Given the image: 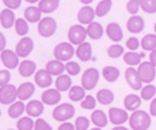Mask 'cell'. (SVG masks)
<instances>
[{"mask_svg":"<svg viewBox=\"0 0 156 130\" xmlns=\"http://www.w3.org/2000/svg\"><path fill=\"white\" fill-rule=\"evenodd\" d=\"M125 79H126L128 85L131 86L132 89L139 91L144 88V86H142V81H140L139 75H138V71H136L133 67H131V68H128L126 71H125Z\"/></svg>","mask_w":156,"mask_h":130,"instance_id":"10","label":"cell"},{"mask_svg":"<svg viewBox=\"0 0 156 130\" xmlns=\"http://www.w3.org/2000/svg\"><path fill=\"white\" fill-rule=\"evenodd\" d=\"M58 130H75V127H74V125H71V123L64 122L61 126L58 127Z\"/></svg>","mask_w":156,"mask_h":130,"instance_id":"50","label":"cell"},{"mask_svg":"<svg viewBox=\"0 0 156 130\" xmlns=\"http://www.w3.org/2000/svg\"><path fill=\"white\" fill-rule=\"evenodd\" d=\"M34 130H53V127L43 119H37L34 122Z\"/></svg>","mask_w":156,"mask_h":130,"instance_id":"46","label":"cell"},{"mask_svg":"<svg viewBox=\"0 0 156 130\" xmlns=\"http://www.w3.org/2000/svg\"><path fill=\"white\" fill-rule=\"evenodd\" d=\"M17 98V88L14 85H4L0 88V103L3 105H10L14 103Z\"/></svg>","mask_w":156,"mask_h":130,"instance_id":"7","label":"cell"},{"mask_svg":"<svg viewBox=\"0 0 156 130\" xmlns=\"http://www.w3.org/2000/svg\"><path fill=\"white\" fill-rule=\"evenodd\" d=\"M24 20L30 21V23H37L41 20V12L38 7H34V6H30L24 10Z\"/></svg>","mask_w":156,"mask_h":130,"instance_id":"24","label":"cell"},{"mask_svg":"<svg viewBox=\"0 0 156 130\" xmlns=\"http://www.w3.org/2000/svg\"><path fill=\"white\" fill-rule=\"evenodd\" d=\"M60 0H40L38 2V9L41 13H53L57 10Z\"/></svg>","mask_w":156,"mask_h":130,"instance_id":"28","label":"cell"},{"mask_svg":"<svg viewBox=\"0 0 156 130\" xmlns=\"http://www.w3.org/2000/svg\"><path fill=\"white\" fill-rule=\"evenodd\" d=\"M14 27H16V32L19 36H26L29 32V24L24 19H17L14 23Z\"/></svg>","mask_w":156,"mask_h":130,"instance_id":"38","label":"cell"},{"mask_svg":"<svg viewBox=\"0 0 156 130\" xmlns=\"http://www.w3.org/2000/svg\"><path fill=\"white\" fill-rule=\"evenodd\" d=\"M123 105H125V108H126L128 110L135 112L140 106V98L138 96V95H126V96H125V101H123Z\"/></svg>","mask_w":156,"mask_h":130,"instance_id":"29","label":"cell"},{"mask_svg":"<svg viewBox=\"0 0 156 130\" xmlns=\"http://www.w3.org/2000/svg\"><path fill=\"white\" fill-rule=\"evenodd\" d=\"M75 115V109L74 106L70 103H62V105L57 106L53 110V118L58 122H67L68 119H71Z\"/></svg>","mask_w":156,"mask_h":130,"instance_id":"4","label":"cell"},{"mask_svg":"<svg viewBox=\"0 0 156 130\" xmlns=\"http://www.w3.org/2000/svg\"><path fill=\"white\" fill-rule=\"evenodd\" d=\"M114 94H112V91L109 89H101L98 91V94H97V101L101 103V105H111L112 101H114Z\"/></svg>","mask_w":156,"mask_h":130,"instance_id":"31","label":"cell"},{"mask_svg":"<svg viewBox=\"0 0 156 130\" xmlns=\"http://www.w3.org/2000/svg\"><path fill=\"white\" fill-rule=\"evenodd\" d=\"M14 23H16V16H14L13 10L4 9L3 12L0 13V24L3 26L4 29H10L14 26Z\"/></svg>","mask_w":156,"mask_h":130,"instance_id":"20","label":"cell"},{"mask_svg":"<svg viewBox=\"0 0 156 130\" xmlns=\"http://www.w3.org/2000/svg\"><path fill=\"white\" fill-rule=\"evenodd\" d=\"M34 123L30 118H21L17 122V130H33Z\"/></svg>","mask_w":156,"mask_h":130,"instance_id":"39","label":"cell"},{"mask_svg":"<svg viewBox=\"0 0 156 130\" xmlns=\"http://www.w3.org/2000/svg\"><path fill=\"white\" fill-rule=\"evenodd\" d=\"M156 95V88L155 85H151L148 84L146 86H144L142 89H140V98L145 99V101H149V99H153V96Z\"/></svg>","mask_w":156,"mask_h":130,"instance_id":"37","label":"cell"},{"mask_svg":"<svg viewBox=\"0 0 156 130\" xmlns=\"http://www.w3.org/2000/svg\"><path fill=\"white\" fill-rule=\"evenodd\" d=\"M34 48V43L33 40L30 38V37H24V38H21L16 45V54L17 57H29L30 53L33 51Z\"/></svg>","mask_w":156,"mask_h":130,"instance_id":"9","label":"cell"},{"mask_svg":"<svg viewBox=\"0 0 156 130\" xmlns=\"http://www.w3.org/2000/svg\"><path fill=\"white\" fill-rule=\"evenodd\" d=\"M139 40L138 38H135V37H131V38H128L126 40V47L128 50H131V51H136V50L139 48Z\"/></svg>","mask_w":156,"mask_h":130,"instance_id":"47","label":"cell"},{"mask_svg":"<svg viewBox=\"0 0 156 130\" xmlns=\"http://www.w3.org/2000/svg\"><path fill=\"white\" fill-rule=\"evenodd\" d=\"M112 130H128L126 127H123V126H116V127H114Z\"/></svg>","mask_w":156,"mask_h":130,"instance_id":"54","label":"cell"},{"mask_svg":"<svg viewBox=\"0 0 156 130\" xmlns=\"http://www.w3.org/2000/svg\"><path fill=\"white\" fill-rule=\"evenodd\" d=\"M24 110H26V105L23 103V102L21 101L14 102V103H12V106L9 108V116H10L12 119H17L23 115Z\"/></svg>","mask_w":156,"mask_h":130,"instance_id":"30","label":"cell"},{"mask_svg":"<svg viewBox=\"0 0 156 130\" xmlns=\"http://www.w3.org/2000/svg\"><path fill=\"white\" fill-rule=\"evenodd\" d=\"M95 103H97V99H95L94 96H91V95H87V96L81 101V106L84 108V109H88V110L94 109Z\"/></svg>","mask_w":156,"mask_h":130,"instance_id":"42","label":"cell"},{"mask_svg":"<svg viewBox=\"0 0 156 130\" xmlns=\"http://www.w3.org/2000/svg\"><path fill=\"white\" fill-rule=\"evenodd\" d=\"M155 31H156V23H155Z\"/></svg>","mask_w":156,"mask_h":130,"instance_id":"58","label":"cell"},{"mask_svg":"<svg viewBox=\"0 0 156 130\" xmlns=\"http://www.w3.org/2000/svg\"><path fill=\"white\" fill-rule=\"evenodd\" d=\"M91 130H101V129H98V127H97V129H91Z\"/></svg>","mask_w":156,"mask_h":130,"instance_id":"57","label":"cell"},{"mask_svg":"<svg viewBox=\"0 0 156 130\" xmlns=\"http://www.w3.org/2000/svg\"><path fill=\"white\" fill-rule=\"evenodd\" d=\"M91 122L94 123L98 129H101V127L107 126L108 118H107V115L104 113L102 110H94V112H92V116H91Z\"/></svg>","mask_w":156,"mask_h":130,"instance_id":"27","label":"cell"},{"mask_svg":"<svg viewBox=\"0 0 156 130\" xmlns=\"http://www.w3.org/2000/svg\"><path fill=\"white\" fill-rule=\"evenodd\" d=\"M0 116H2V112H0Z\"/></svg>","mask_w":156,"mask_h":130,"instance_id":"59","label":"cell"},{"mask_svg":"<svg viewBox=\"0 0 156 130\" xmlns=\"http://www.w3.org/2000/svg\"><path fill=\"white\" fill-rule=\"evenodd\" d=\"M128 119H129V116H128L126 110L119 109V108H111L109 109V120L116 126H121Z\"/></svg>","mask_w":156,"mask_h":130,"instance_id":"11","label":"cell"},{"mask_svg":"<svg viewBox=\"0 0 156 130\" xmlns=\"http://www.w3.org/2000/svg\"><path fill=\"white\" fill-rule=\"evenodd\" d=\"M78 21L81 24H91L94 21V17H95V10L91 9L90 6H84V7L78 12Z\"/></svg>","mask_w":156,"mask_h":130,"instance_id":"14","label":"cell"},{"mask_svg":"<svg viewBox=\"0 0 156 130\" xmlns=\"http://www.w3.org/2000/svg\"><path fill=\"white\" fill-rule=\"evenodd\" d=\"M85 89L82 88V86H71L70 88V92H68V98H70L71 101L74 102H81L84 98H85Z\"/></svg>","mask_w":156,"mask_h":130,"instance_id":"33","label":"cell"},{"mask_svg":"<svg viewBox=\"0 0 156 130\" xmlns=\"http://www.w3.org/2000/svg\"><path fill=\"white\" fill-rule=\"evenodd\" d=\"M98 79H99V72L97 71L95 68H88L84 72L82 75V79H81V84H82V88L84 89H94L97 84H98Z\"/></svg>","mask_w":156,"mask_h":130,"instance_id":"5","label":"cell"},{"mask_svg":"<svg viewBox=\"0 0 156 130\" xmlns=\"http://www.w3.org/2000/svg\"><path fill=\"white\" fill-rule=\"evenodd\" d=\"M41 101L44 105H57L61 101V95L57 89H47L41 95Z\"/></svg>","mask_w":156,"mask_h":130,"instance_id":"15","label":"cell"},{"mask_svg":"<svg viewBox=\"0 0 156 130\" xmlns=\"http://www.w3.org/2000/svg\"><path fill=\"white\" fill-rule=\"evenodd\" d=\"M151 115L156 116V98H153L152 103H151Z\"/></svg>","mask_w":156,"mask_h":130,"instance_id":"52","label":"cell"},{"mask_svg":"<svg viewBox=\"0 0 156 130\" xmlns=\"http://www.w3.org/2000/svg\"><path fill=\"white\" fill-rule=\"evenodd\" d=\"M129 125L133 130H146L151 126V116L145 110H135L129 116Z\"/></svg>","mask_w":156,"mask_h":130,"instance_id":"1","label":"cell"},{"mask_svg":"<svg viewBox=\"0 0 156 130\" xmlns=\"http://www.w3.org/2000/svg\"><path fill=\"white\" fill-rule=\"evenodd\" d=\"M75 54H77L78 60H81V61H84V62L90 61L91 58H92V47H91L88 43H82L81 45H78Z\"/></svg>","mask_w":156,"mask_h":130,"instance_id":"21","label":"cell"},{"mask_svg":"<svg viewBox=\"0 0 156 130\" xmlns=\"http://www.w3.org/2000/svg\"><path fill=\"white\" fill-rule=\"evenodd\" d=\"M140 9V0H129L126 4L128 13H131L132 16H136L138 10Z\"/></svg>","mask_w":156,"mask_h":130,"instance_id":"43","label":"cell"},{"mask_svg":"<svg viewBox=\"0 0 156 130\" xmlns=\"http://www.w3.org/2000/svg\"><path fill=\"white\" fill-rule=\"evenodd\" d=\"M34 91H36L34 84H31V82H24V84H21V85L17 88V98H19L21 102L27 101V99L31 98V95L34 94Z\"/></svg>","mask_w":156,"mask_h":130,"instance_id":"13","label":"cell"},{"mask_svg":"<svg viewBox=\"0 0 156 130\" xmlns=\"http://www.w3.org/2000/svg\"><path fill=\"white\" fill-rule=\"evenodd\" d=\"M0 58H2V61H3L6 68L13 69V68H16V67H19V57H17L16 53H13L10 50H3Z\"/></svg>","mask_w":156,"mask_h":130,"instance_id":"12","label":"cell"},{"mask_svg":"<svg viewBox=\"0 0 156 130\" xmlns=\"http://www.w3.org/2000/svg\"><path fill=\"white\" fill-rule=\"evenodd\" d=\"M9 81H10V72L6 69L0 71V88L4 85H9Z\"/></svg>","mask_w":156,"mask_h":130,"instance_id":"48","label":"cell"},{"mask_svg":"<svg viewBox=\"0 0 156 130\" xmlns=\"http://www.w3.org/2000/svg\"><path fill=\"white\" fill-rule=\"evenodd\" d=\"M75 54V50L73 47V44L70 43H60V44L54 48V55H55V60L58 61H70L73 55Z\"/></svg>","mask_w":156,"mask_h":130,"instance_id":"3","label":"cell"},{"mask_svg":"<svg viewBox=\"0 0 156 130\" xmlns=\"http://www.w3.org/2000/svg\"><path fill=\"white\" fill-rule=\"evenodd\" d=\"M3 3L6 4V7L10 9V10H14V9H19L21 4V0H3Z\"/></svg>","mask_w":156,"mask_h":130,"instance_id":"49","label":"cell"},{"mask_svg":"<svg viewBox=\"0 0 156 130\" xmlns=\"http://www.w3.org/2000/svg\"><path fill=\"white\" fill-rule=\"evenodd\" d=\"M71 78L68 77V75H60V77H57V79H55V89L58 91V92H66V91H70L71 88Z\"/></svg>","mask_w":156,"mask_h":130,"instance_id":"26","label":"cell"},{"mask_svg":"<svg viewBox=\"0 0 156 130\" xmlns=\"http://www.w3.org/2000/svg\"><path fill=\"white\" fill-rule=\"evenodd\" d=\"M57 30V23L51 17H44L38 23V32L41 37H51Z\"/></svg>","mask_w":156,"mask_h":130,"instance_id":"8","label":"cell"},{"mask_svg":"<svg viewBox=\"0 0 156 130\" xmlns=\"http://www.w3.org/2000/svg\"><path fill=\"white\" fill-rule=\"evenodd\" d=\"M26 112L29 116H33V118H38L43 115L44 112V105L41 103L40 101H30L27 105H26Z\"/></svg>","mask_w":156,"mask_h":130,"instance_id":"18","label":"cell"},{"mask_svg":"<svg viewBox=\"0 0 156 130\" xmlns=\"http://www.w3.org/2000/svg\"><path fill=\"white\" fill-rule=\"evenodd\" d=\"M111 7H112L111 0H102V2H99V4L95 9V16H98V17L107 16L108 13H109V10H111Z\"/></svg>","mask_w":156,"mask_h":130,"instance_id":"36","label":"cell"},{"mask_svg":"<svg viewBox=\"0 0 156 130\" xmlns=\"http://www.w3.org/2000/svg\"><path fill=\"white\" fill-rule=\"evenodd\" d=\"M80 64L75 61H70V62H67L66 65V71L68 75H78V72H80Z\"/></svg>","mask_w":156,"mask_h":130,"instance_id":"45","label":"cell"},{"mask_svg":"<svg viewBox=\"0 0 156 130\" xmlns=\"http://www.w3.org/2000/svg\"><path fill=\"white\" fill-rule=\"evenodd\" d=\"M45 71L51 75V77H60L62 75V72L66 71V65L62 64L61 61L58 60H54V61H48L47 62V67H45Z\"/></svg>","mask_w":156,"mask_h":130,"instance_id":"19","label":"cell"},{"mask_svg":"<svg viewBox=\"0 0 156 130\" xmlns=\"http://www.w3.org/2000/svg\"><path fill=\"white\" fill-rule=\"evenodd\" d=\"M34 81H36V84H37L40 88H48V86L53 84V77H51L45 69H40V71L36 72Z\"/></svg>","mask_w":156,"mask_h":130,"instance_id":"17","label":"cell"},{"mask_svg":"<svg viewBox=\"0 0 156 130\" xmlns=\"http://www.w3.org/2000/svg\"><path fill=\"white\" fill-rule=\"evenodd\" d=\"M140 9L146 13H156V0H140Z\"/></svg>","mask_w":156,"mask_h":130,"instance_id":"40","label":"cell"},{"mask_svg":"<svg viewBox=\"0 0 156 130\" xmlns=\"http://www.w3.org/2000/svg\"><path fill=\"white\" fill-rule=\"evenodd\" d=\"M136 71H138V75H139L142 84H151L156 77V68L149 61L140 62L139 68Z\"/></svg>","mask_w":156,"mask_h":130,"instance_id":"2","label":"cell"},{"mask_svg":"<svg viewBox=\"0 0 156 130\" xmlns=\"http://www.w3.org/2000/svg\"><path fill=\"white\" fill-rule=\"evenodd\" d=\"M26 2H27V3H31V4H34V3H37L38 0H26Z\"/></svg>","mask_w":156,"mask_h":130,"instance_id":"56","label":"cell"},{"mask_svg":"<svg viewBox=\"0 0 156 130\" xmlns=\"http://www.w3.org/2000/svg\"><path fill=\"white\" fill-rule=\"evenodd\" d=\"M122 54H123V48L118 44L111 45V47L108 48V55H109L111 58H119Z\"/></svg>","mask_w":156,"mask_h":130,"instance_id":"44","label":"cell"},{"mask_svg":"<svg viewBox=\"0 0 156 130\" xmlns=\"http://www.w3.org/2000/svg\"><path fill=\"white\" fill-rule=\"evenodd\" d=\"M102 77L108 82H115L119 78V69L115 67H105L102 69Z\"/></svg>","mask_w":156,"mask_h":130,"instance_id":"34","label":"cell"},{"mask_svg":"<svg viewBox=\"0 0 156 130\" xmlns=\"http://www.w3.org/2000/svg\"><path fill=\"white\" fill-rule=\"evenodd\" d=\"M149 62H151V64H152L153 67L156 68V50H155V51H152V53H151V55H149Z\"/></svg>","mask_w":156,"mask_h":130,"instance_id":"51","label":"cell"},{"mask_svg":"<svg viewBox=\"0 0 156 130\" xmlns=\"http://www.w3.org/2000/svg\"><path fill=\"white\" fill-rule=\"evenodd\" d=\"M85 30H87V36H90V38H92V40L102 38L104 29L99 23H94V21H92L91 24H88V27H87Z\"/></svg>","mask_w":156,"mask_h":130,"instance_id":"23","label":"cell"},{"mask_svg":"<svg viewBox=\"0 0 156 130\" xmlns=\"http://www.w3.org/2000/svg\"><path fill=\"white\" fill-rule=\"evenodd\" d=\"M4 47H6V38H4V36L0 32V53L4 50Z\"/></svg>","mask_w":156,"mask_h":130,"instance_id":"53","label":"cell"},{"mask_svg":"<svg viewBox=\"0 0 156 130\" xmlns=\"http://www.w3.org/2000/svg\"><path fill=\"white\" fill-rule=\"evenodd\" d=\"M140 45L145 51H155L156 50V36L155 34H146L140 41Z\"/></svg>","mask_w":156,"mask_h":130,"instance_id":"32","label":"cell"},{"mask_svg":"<svg viewBox=\"0 0 156 130\" xmlns=\"http://www.w3.org/2000/svg\"><path fill=\"white\" fill-rule=\"evenodd\" d=\"M19 72H20L21 77H31L33 72H36V62L30 61V60H26L19 65Z\"/></svg>","mask_w":156,"mask_h":130,"instance_id":"25","label":"cell"},{"mask_svg":"<svg viewBox=\"0 0 156 130\" xmlns=\"http://www.w3.org/2000/svg\"><path fill=\"white\" fill-rule=\"evenodd\" d=\"M74 127H75V130H88V127H90V120H88L85 116H80V118H77V120H75Z\"/></svg>","mask_w":156,"mask_h":130,"instance_id":"41","label":"cell"},{"mask_svg":"<svg viewBox=\"0 0 156 130\" xmlns=\"http://www.w3.org/2000/svg\"><path fill=\"white\" fill-rule=\"evenodd\" d=\"M107 34L112 41H121L123 38L122 29L119 27L118 23H109L107 27Z\"/></svg>","mask_w":156,"mask_h":130,"instance_id":"22","label":"cell"},{"mask_svg":"<svg viewBox=\"0 0 156 130\" xmlns=\"http://www.w3.org/2000/svg\"><path fill=\"white\" fill-rule=\"evenodd\" d=\"M126 27H128V30H129L131 32H133V34H138V32L144 31V29H145V21H144V19H142V17H139V16H132L131 19L128 20Z\"/></svg>","mask_w":156,"mask_h":130,"instance_id":"16","label":"cell"},{"mask_svg":"<svg viewBox=\"0 0 156 130\" xmlns=\"http://www.w3.org/2000/svg\"><path fill=\"white\" fill-rule=\"evenodd\" d=\"M142 57H144V54H138L136 51H129V53L123 54V61L131 67H135V65L140 64V58Z\"/></svg>","mask_w":156,"mask_h":130,"instance_id":"35","label":"cell"},{"mask_svg":"<svg viewBox=\"0 0 156 130\" xmlns=\"http://www.w3.org/2000/svg\"><path fill=\"white\" fill-rule=\"evenodd\" d=\"M80 2H81L82 4H90L91 2H92V0H80Z\"/></svg>","mask_w":156,"mask_h":130,"instance_id":"55","label":"cell"},{"mask_svg":"<svg viewBox=\"0 0 156 130\" xmlns=\"http://www.w3.org/2000/svg\"><path fill=\"white\" fill-rule=\"evenodd\" d=\"M85 38H87V30L82 26H73L70 31H68L70 44L81 45L82 43H85Z\"/></svg>","mask_w":156,"mask_h":130,"instance_id":"6","label":"cell"}]
</instances>
